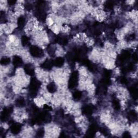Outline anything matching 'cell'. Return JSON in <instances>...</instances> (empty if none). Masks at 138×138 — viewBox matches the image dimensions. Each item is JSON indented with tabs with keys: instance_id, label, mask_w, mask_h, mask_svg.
I'll return each mask as SVG.
<instances>
[{
	"instance_id": "83f0119b",
	"label": "cell",
	"mask_w": 138,
	"mask_h": 138,
	"mask_svg": "<svg viewBox=\"0 0 138 138\" xmlns=\"http://www.w3.org/2000/svg\"><path fill=\"white\" fill-rule=\"evenodd\" d=\"M122 136L124 137H131L130 133H129L128 132H127V131L123 133Z\"/></svg>"
},
{
	"instance_id": "30bf717a",
	"label": "cell",
	"mask_w": 138,
	"mask_h": 138,
	"mask_svg": "<svg viewBox=\"0 0 138 138\" xmlns=\"http://www.w3.org/2000/svg\"><path fill=\"white\" fill-rule=\"evenodd\" d=\"M24 70L26 74L30 76H33L35 74V69L32 64H26L24 66Z\"/></svg>"
},
{
	"instance_id": "8992f818",
	"label": "cell",
	"mask_w": 138,
	"mask_h": 138,
	"mask_svg": "<svg viewBox=\"0 0 138 138\" xmlns=\"http://www.w3.org/2000/svg\"><path fill=\"white\" fill-rule=\"evenodd\" d=\"M98 126L97 125L93 122L90 125V127L88 128V131L87 132V135L88 137H93L96 134V133L98 130Z\"/></svg>"
},
{
	"instance_id": "3957f363",
	"label": "cell",
	"mask_w": 138,
	"mask_h": 138,
	"mask_svg": "<svg viewBox=\"0 0 138 138\" xmlns=\"http://www.w3.org/2000/svg\"><path fill=\"white\" fill-rule=\"evenodd\" d=\"M29 51L30 55L35 58L41 57L44 55V52L42 49L35 45L31 46L30 48Z\"/></svg>"
},
{
	"instance_id": "7402d4cb",
	"label": "cell",
	"mask_w": 138,
	"mask_h": 138,
	"mask_svg": "<svg viewBox=\"0 0 138 138\" xmlns=\"http://www.w3.org/2000/svg\"><path fill=\"white\" fill-rule=\"evenodd\" d=\"M99 131L101 134H103L104 135H108L109 134V131L108 130V129L105 128V127L100 128Z\"/></svg>"
},
{
	"instance_id": "5bb4252c",
	"label": "cell",
	"mask_w": 138,
	"mask_h": 138,
	"mask_svg": "<svg viewBox=\"0 0 138 138\" xmlns=\"http://www.w3.org/2000/svg\"><path fill=\"white\" fill-rule=\"evenodd\" d=\"M25 24V19L23 16H20L17 19V25L19 28L23 29Z\"/></svg>"
},
{
	"instance_id": "cb8c5ba5",
	"label": "cell",
	"mask_w": 138,
	"mask_h": 138,
	"mask_svg": "<svg viewBox=\"0 0 138 138\" xmlns=\"http://www.w3.org/2000/svg\"><path fill=\"white\" fill-rule=\"evenodd\" d=\"M44 134V131L43 129H39L36 133V135L37 137H43Z\"/></svg>"
},
{
	"instance_id": "4dcf8cb0",
	"label": "cell",
	"mask_w": 138,
	"mask_h": 138,
	"mask_svg": "<svg viewBox=\"0 0 138 138\" xmlns=\"http://www.w3.org/2000/svg\"><path fill=\"white\" fill-rule=\"evenodd\" d=\"M134 38H135V35L134 34L129 35L127 37V39H128V41H131V40H133Z\"/></svg>"
},
{
	"instance_id": "603a6c76",
	"label": "cell",
	"mask_w": 138,
	"mask_h": 138,
	"mask_svg": "<svg viewBox=\"0 0 138 138\" xmlns=\"http://www.w3.org/2000/svg\"><path fill=\"white\" fill-rule=\"evenodd\" d=\"M111 71L109 70H105L104 72V78H110L111 75Z\"/></svg>"
},
{
	"instance_id": "277c9868",
	"label": "cell",
	"mask_w": 138,
	"mask_h": 138,
	"mask_svg": "<svg viewBox=\"0 0 138 138\" xmlns=\"http://www.w3.org/2000/svg\"><path fill=\"white\" fill-rule=\"evenodd\" d=\"M12 112V108L9 107L8 108L4 109L1 114V120L3 122L6 121L9 117V115Z\"/></svg>"
},
{
	"instance_id": "9a60e30c",
	"label": "cell",
	"mask_w": 138,
	"mask_h": 138,
	"mask_svg": "<svg viewBox=\"0 0 138 138\" xmlns=\"http://www.w3.org/2000/svg\"><path fill=\"white\" fill-rule=\"evenodd\" d=\"M15 104L16 106L19 108H23L25 105V101L23 97H20L15 101Z\"/></svg>"
},
{
	"instance_id": "8fae6325",
	"label": "cell",
	"mask_w": 138,
	"mask_h": 138,
	"mask_svg": "<svg viewBox=\"0 0 138 138\" xmlns=\"http://www.w3.org/2000/svg\"><path fill=\"white\" fill-rule=\"evenodd\" d=\"M65 62V60L63 57H58L53 60V65L57 68H60L63 66Z\"/></svg>"
},
{
	"instance_id": "d4e9b609",
	"label": "cell",
	"mask_w": 138,
	"mask_h": 138,
	"mask_svg": "<svg viewBox=\"0 0 138 138\" xmlns=\"http://www.w3.org/2000/svg\"><path fill=\"white\" fill-rule=\"evenodd\" d=\"M120 82L121 84H124V85H126L127 84H128V80L125 77H120L119 79Z\"/></svg>"
},
{
	"instance_id": "f1b7e54d",
	"label": "cell",
	"mask_w": 138,
	"mask_h": 138,
	"mask_svg": "<svg viewBox=\"0 0 138 138\" xmlns=\"http://www.w3.org/2000/svg\"><path fill=\"white\" fill-rule=\"evenodd\" d=\"M132 58L133 60H134V62H136L137 61V55L136 53H134L132 55Z\"/></svg>"
},
{
	"instance_id": "4316f807",
	"label": "cell",
	"mask_w": 138,
	"mask_h": 138,
	"mask_svg": "<svg viewBox=\"0 0 138 138\" xmlns=\"http://www.w3.org/2000/svg\"><path fill=\"white\" fill-rule=\"evenodd\" d=\"M47 51H48V52L49 53V55H53V53H54V50H53V48L51 47H48V49H47Z\"/></svg>"
},
{
	"instance_id": "ffe728a7",
	"label": "cell",
	"mask_w": 138,
	"mask_h": 138,
	"mask_svg": "<svg viewBox=\"0 0 138 138\" xmlns=\"http://www.w3.org/2000/svg\"><path fill=\"white\" fill-rule=\"evenodd\" d=\"M73 99L75 100H79L81 99L82 97V93L79 91H75L73 92L72 95Z\"/></svg>"
},
{
	"instance_id": "4fadbf2b",
	"label": "cell",
	"mask_w": 138,
	"mask_h": 138,
	"mask_svg": "<svg viewBox=\"0 0 138 138\" xmlns=\"http://www.w3.org/2000/svg\"><path fill=\"white\" fill-rule=\"evenodd\" d=\"M128 117L129 118V120H130L131 121H134L137 120V113L134 110H131L128 113Z\"/></svg>"
},
{
	"instance_id": "484cf974",
	"label": "cell",
	"mask_w": 138,
	"mask_h": 138,
	"mask_svg": "<svg viewBox=\"0 0 138 138\" xmlns=\"http://www.w3.org/2000/svg\"><path fill=\"white\" fill-rule=\"evenodd\" d=\"M25 8L26 10H27L28 11H30L33 9V6L31 3H26L25 5Z\"/></svg>"
},
{
	"instance_id": "52a82bcc",
	"label": "cell",
	"mask_w": 138,
	"mask_h": 138,
	"mask_svg": "<svg viewBox=\"0 0 138 138\" xmlns=\"http://www.w3.org/2000/svg\"><path fill=\"white\" fill-rule=\"evenodd\" d=\"M53 66H54V65H53V60L50 59H47L41 65L42 69L47 70H51Z\"/></svg>"
},
{
	"instance_id": "e0dca14e",
	"label": "cell",
	"mask_w": 138,
	"mask_h": 138,
	"mask_svg": "<svg viewBox=\"0 0 138 138\" xmlns=\"http://www.w3.org/2000/svg\"><path fill=\"white\" fill-rule=\"evenodd\" d=\"M30 40L28 36L25 35L22 36L21 37V43L23 47H26L29 45Z\"/></svg>"
},
{
	"instance_id": "44dd1931",
	"label": "cell",
	"mask_w": 138,
	"mask_h": 138,
	"mask_svg": "<svg viewBox=\"0 0 138 138\" xmlns=\"http://www.w3.org/2000/svg\"><path fill=\"white\" fill-rule=\"evenodd\" d=\"M0 63H1V64L2 65H7L9 64L10 63V58L9 57H3L1 59V62H0Z\"/></svg>"
},
{
	"instance_id": "f546056e",
	"label": "cell",
	"mask_w": 138,
	"mask_h": 138,
	"mask_svg": "<svg viewBox=\"0 0 138 138\" xmlns=\"http://www.w3.org/2000/svg\"><path fill=\"white\" fill-rule=\"evenodd\" d=\"M44 110H45V111H47V112H48V111H49L50 110H51V107H50L49 105H45L44 106Z\"/></svg>"
},
{
	"instance_id": "2e32d148",
	"label": "cell",
	"mask_w": 138,
	"mask_h": 138,
	"mask_svg": "<svg viewBox=\"0 0 138 138\" xmlns=\"http://www.w3.org/2000/svg\"><path fill=\"white\" fill-rule=\"evenodd\" d=\"M47 90L49 92H50L51 93H55L56 90H57V87L56 85H55V83H49L47 85Z\"/></svg>"
},
{
	"instance_id": "ba28073f",
	"label": "cell",
	"mask_w": 138,
	"mask_h": 138,
	"mask_svg": "<svg viewBox=\"0 0 138 138\" xmlns=\"http://www.w3.org/2000/svg\"><path fill=\"white\" fill-rule=\"evenodd\" d=\"M12 64L16 68H19L23 64V60L19 56H14L12 58Z\"/></svg>"
},
{
	"instance_id": "5b68a950",
	"label": "cell",
	"mask_w": 138,
	"mask_h": 138,
	"mask_svg": "<svg viewBox=\"0 0 138 138\" xmlns=\"http://www.w3.org/2000/svg\"><path fill=\"white\" fill-rule=\"evenodd\" d=\"M22 129L21 125L19 123H12L11 124L10 127V131L11 133L13 134H18L21 132Z\"/></svg>"
},
{
	"instance_id": "1f68e13d",
	"label": "cell",
	"mask_w": 138,
	"mask_h": 138,
	"mask_svg": "<svg viewBox=\"0 0 138 138\" xmlns=\"http://www.w3.org/2000/svg\"><path fill=\"white\" fill-rule=\"evenodd\" d=\"M16 1H14V0H10V1H8V3L9 5H14V4L16 3Z\"/></svg>"
},
{
	"instance_id": "d6986e66",
	"label": "cell",
	"mask_w": 138,
	"mask_h": 138,
	"mask_svg": "<svg viewBox=\"0 0 138 138\" xmlns=\"http://www.w3.org/2000/svg\"><path fill=\"white\" fill-rule=\"evenodd\" d=\"M112 104H113V106L114 109L115 110H119L120 109V104L119 101L116 99L114 98L112 100Z\"/></svg>"
},
{
	"instance_id": "9c48e42d",
	"label": "cell",
	"mask_w": 138,
	"mask_h": 138,
	"mask_svg": "<svg viewBox=\"0 0 138 138\" xmlns=\"http://www.w3.org/2000/svg\"><path fill=\"white\" fill-rule=\"evenodd\" d=\"M94 108L92 105H87L82 108V113L85 115H90L92 114Z\"/></svg>"
},
{
	"instance_id": "7a4b0ae2",
	"label": "cell",
	"mask_w": 138,
	"mask_h": 138,
	"mask_svg": "<svg viewBox=\"0 0 138 138\" xmlns=\"http://www.w3.org/2000/svg\"><path fill=\"white\" fill-rule=\"evenodd\" d=\"M78 81V72L74 71L71 73L69 79L68 87L70 89H73L77 86Z\"/></svg>"
},
{
	"instance_id": "7c38bea8",
	"label": "cell",
	"mask_w": 138,
	"mask_h": 138,
	"mask_svg": "<svg viewBox=\"0 0 138 138\" xmlns=\"http://www.w3.org/2000/svg\"><path fill=\"white\" fill-rule=\"evenodd\" d=\"M129 92H130L131 96L133 99H136L137 98V88L136 86H132L129 88Z\"/></svg>"
},
{
	"instance_id": "ac0fdd59",
	"label": "cell",
	"mask_w": 138,
	"mask_h": 138,
	"mask_svg": "<svg viewBox=\"0 0 138 138\" xmlns=\"http://www.w3.org/2000/svg\"><path fill=\"white\" fill-rule=\"evenodd\" d=\"M114 7V3L112 1H107L104 5V8L106 11H111Z\"/></svg>"
},
{
	"instance_id": "6da1fadb",
	"label": "cell",
	"mask_w": 138,
	"mask_h": 138,
	"mask_svg": "<svg viewBox=\"0 0 138 138\" xmlns=\"http://www.w3.org/2000/svg\"><path fill=\"white\" fill-rule=\"evenodd\" d=\"M41 85V83L36 78H33L31 79L29 86V92L31 97H35L37 95L38 90Z\"/></svg>"
}]
</instances>
